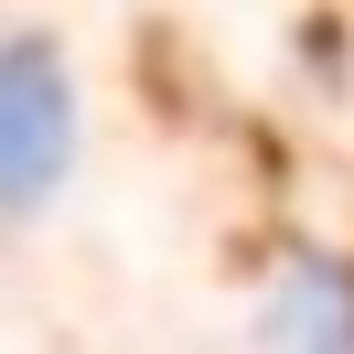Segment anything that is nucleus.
I'll list each match as a JSON object with an SVG mask.
<instances>
[{"label": "nucleus", "mask_w": 354, "mask_h": 354, "mask_svg": "<svg viewBox=\"0 0 354 354\" xmlns=\"http://www.w3.org/2000/svg\"><path fill=\"white\" fill-rule=\"evenodd\" d=\"M65 151H75V97H65V75H54L44 44H11V54H0V215L44 204L54 172H65Z\"/></svg>", "instance_id": "nucleus-1"}, {"label": "nucleus", "mask_w": 354, "mask_h": 354, "mask_svg": "<svg viewBox=\"0 0 354 354\" xmlns=\"http://www.w3.org/2000/svg\"><path fill=\"white\" fill-rule=\"evenodd\" d=\"M279 354H354V290L301 268V290L279 301Z\"/></svg>", "instance_id": "nucleus-2"}]
</instances>
